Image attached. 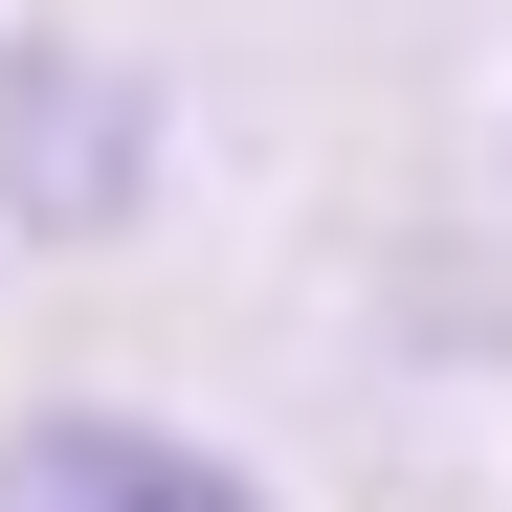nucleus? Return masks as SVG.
Here are the masks:
<instances>
[{"label": "nucleus", "mask_w": 512, "mask_h": 512, "mask_svg": "<svg viewBox=\"0 0 512 512\" xmlns=\"http://www.w3.org/2000/svg\"><path fill=\"white\" fill-rule=\"evenodd\" d=\"M156 179V90L112 45H0V201L23 223H112Z\"/></svg>", "instance_id": "obj_1"}, {"label": "nucleus", "mask_w": 512, "mask_h": 512, "mask_svg": "<svg viewBox=\"0 0 512 512\" xmlns=\"http://www.w3.org/2000/svg\"><path fill=\"white\" fill-rule=\"evenodd\" d=\"M0 512H245V468L179 423H0Z\"/></svg>", "instance_id": "obj_2"}]
</instances>
